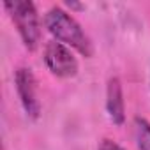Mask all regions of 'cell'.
Listing matches in <instances>:
<instances>
[{"label":"cell","mask_w":150,"mask_h":150,"mask_svg":"<svg viewBox=\"0 0 150 150\" xmlns=\"http://www.w3.org/2000/svg\"><path fill=\"white\" fill-rule=\"evenodd\" d=\"M16 92L20 97V103L27 113L28 118L37 120L41 115V103L37 99V81L30 67H18L14 74Z\"/></svg>","instance_id":"cell-4"},{"label":"cell","mask_w":150,"mask_h":150,"mask_svg":"<svg viewBox=\"0 0 150 150\" xmlns=\"http://www.w3.org/2000/svg\"><path fill=\"white\" fill-rule=\"evenodd\" d=\"M4 7L11 14V20L14 21L25 48L28 51L37 50L41 42V23L35 4L30 0H11L4 4Z\"/></svg>","instance_id":"cell-2"},{"label":"cell","mask_w":150,"mask_h":150,"mask_svg":"<svg viewBox=\"0 0 150 150\" xmlns=\"http://www.w3.org/2000/svg\"><path fill=\"white\" fill-rule=\"evenodd\" d=\"M97 150H124L117 141H111V139H103L97 146Z\"/></svg>","instance_id":"cell-7"},{"label":"cell","mask_w":150,"mask_h":150,"mask_svg":"<svg viewBox=\"0 0 150 150\" xmlns=\"http://www.w3.org/2000/svg\"><path fill=\"white\" fill-rule=\"evenodd\" d=\"M44 25H46L48 32L58 42H62L69 48H74L87 58H90L94 55V44H92L90 37L85 34L81 25L65 9L53 6L44 16Z\"/></svg>","instance_id":"cell-1"},{"label":"cell","mask_w":150,"mask_h":150,"mask_svg":"<svg viewBox=\"0 0 150 150\" xmlns=\"http://www.w3.org/2000/svg\"><path fill=\"white\" fill-rule=\"evenodd\" d=\"M44 64L57 78H74L80 67L71 48L58 41H50L44 46Z\"/></svg>","instance_id":"cell-3"},{"label":"cell","mask_w":150,"mask_h":150,"mask_svg":"<svg viewBox=\"0 0 150 150\" xmlns=\"http://www.w3.org/2000/svg\"><path fill=\"white\" fill-rule=\"evenodd\" d=\"M106 111L110 120L115 125H124L125 122V103H124V90L122 83L117 76L108 80L106 87Z\"/></svg>","instance_id":"cell-5"},{"label":"cell","mask_w":150,"mask_h":150,"mask_svg":"<svg viewBox=\"0 0 150 150\" xmlns=\"http://www.w3.org/2000/svg\"><path fill=\"white\" fill-rule=\"evenodd\" d=\"M132 132L138 150H150V122L143 117H134Z\"/></svg>","instance_id":"cell-6"},{"label":"cell","mask_w":150,"mask_h":150,"mask_svg":"<svg viewBox=\"0 0 150 150\" xmlns=\"http://www.w3.org/2000/svg\"><path fill=\"white\" fill-rule=\"evenodd\" d=\"M65 6L67 7H72V9H83V6L78 4V2H65Z\"/></svg>","instance_id":"cell-8"}]
</instances>
